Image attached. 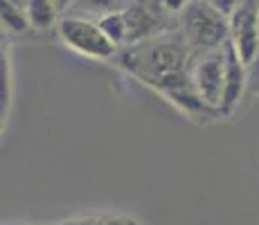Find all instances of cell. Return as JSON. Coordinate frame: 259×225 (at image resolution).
<instances>
[{
	"mask_svg": "<svg viewBox=\"0 0 259 225\" xmlns=\"http://www.w3.org/2000/svg\"><path fill=\"white\" fill-rule=\"evenodd\" d=\"M194 50L183 36L181 27L174 32L160 34L138 45L119 48L115 61L138 81L147 83L160 95L169 97V102L178 104L185 113H219L207 106L192 83V61Z\"/></svg>",
	"mask_w": 259,
	"mask_h": 225,
	"instance_id": "1",
	"label": "cell"
},
{
	"mask_svg": "<svg viewBox=\"0 0 259 225\" xmlns=\"http://www.w3.org/2000/svg\"><path fill=\"white\" fill-rule=\"evenodd\" d=\"M178 23L194 54L219 50L230 41V21L212 7L210 0H192L183 9Z\"/></svg>",
	"mask_w": 259,
	"mask_h": 225,
	"instance_id": "2",
	"label": "cell"
},
{
	"mask_svg": "<svg viewBox=\"0 0 259 225\" xmlns=\"http://www.w3.org/2000/svg\"><path fill=\"white\" fill-rule=\"evenodd\" d=\"M57 34L68 50L95 61H115L119 52L117 45L102 32L97 21L86 16H77V14L61 16L57 23Z\"/></svg>",
	"mask_w": 259,
	"mask_h": 225,
	"instance_id": "3",
	"label": "cell"
},
{
	"mask_svg": "<svg viewBox=\"0 0 259 225\" xmlns=\"http://www.w3.org/2000/svg\"><path fill=\"white\" fill-rule=\"evenodd\" d=\"M124 16H126L128 25L126 45L144 43L149 38H156L160 34L174 32V29L181 27L178 18L165 12L156 0H131V5L124 9Z\"/></svg>",
	"mask_w": 259,
	"mask_h": 225,
	"instance_id": "4",
	"label": "cell"
},
{
	"mask_svg": "<svg viewBox=\"0 0 259 225\" xmlns=\"http://www.w3.org/2000/svg\"><path fill=\"white\" fill-rule=\"evenodd\" d=\"M192 83L198 97L207 106L219 111L223 99V86H226V50L219 48L196 54L192 61Z\"/></svg>",
	"mask_w": 259,
	"mask_h": 225,
	"instance_id": "5",
	"label": "cell"
},
{
	"mask_svg": "<svg viewBox=\"0 0 259 225\" xmlns=\"http://www.w3.org/2000/svg\"><path fill=\"white\" fill-rule=\"evenodd\" d=\"M230 43L248 68L259 61V3L241 0L230 18Z\"/></svg>",
	"mask_w": 259,
	"mask_h": 225,
	"instance_id": "6",
	"label": "cell"
},
{
	"mask_svg": "<svg viewBox=\"0 0 259 225\" xmlns=\"http://www.w3.org/2000/svg\"><path fill=\"white\" fill-rule=\"evenodd\" d=\"M223 50H226V86H223V99L219 111L223 115H230L239 104V99H241L243 90H246L248 66L243 63V59L239 57V52L230 41L223 45Z\"/></svg>",
	"mask_w": 259,
	"mask_h": 225,
	"instance_id": "7",
	"label": "cell"
},
{
	"mask_svg": "<svg viewBox=\"0 0 259 225\" xmlns=\"http://www.w3.org/2000/svg\"><path fill=\"white\" fill-rule=\"evenodd\" d=\"M25 12H27L32 29H38V32H48V29L57 27L59 14H61L57 0H27Z\"/></svg>",
	"mask_w": 259,
	"mask_h": 225,
	"instance_id": "8",
	"label": "cell"
},
{
	"mask_svg": "<svg viewBox=\"0 0 259 225\" xmlns=\"http://www.w3.org/2000/svg\"><path fill=\"white\" fill-rule=\"evenodd\" d=\"M0 18H3V27L12 34H25L32 27L25 7L14 0H0Z\"/></svg>",
	"mask_w": 259,
	"mask_h": 225,
	"instance_id": "9",
	"label": "cell"
},
{
	"mask_svg": "<svg viewBox=\"0 0 259 225\" xmlns=\"http://www.w3.org/2000/svg\"><path fill=\"white\" fill-rule=\"evenodd\" d=\"M128 5H131V0H77L72 7L77 9V16H95V21H97L104 14L124 12Z\"/></svg>",
	"mask_w": 259,
	"mask_h": 225,
	"instance_id": "10",
	"label": "cell"
},
{
	"mask_svg": "<svg viewBox=\"0 0 259 225\" xmlns=\"http://www.w3.org/2000/svg\"><path fill=\"white\" fill-rule=\"evenodd\" d=\"M97 25L102 27V32L111 38L117 48L126 45V36H128V25H126V16L124 12H111L104 14L102 18H97Z\"/></svg>",
	"mask_w": 259,
	"mask_h": 225,
	"instance_id": "11",
	"label": "cell"
},
{
	"mask_svg": "<svg viewBox=\"0 0 259 225\" xmlns=\"http://www.w3.org/2000/svg\"><path fill=\"white\" fill-rule=\"evenodd\" d=\"M158 5H160L165 12H169V14H174V16H178V14H183V9L187 7L192 0H156Z\"/></svg>",
	"mask_w": 259,
	"mask_h": 225,
	"instance_id": "12",
	"label": "cell"
},
{
	"mask_svg": "<svg viewBox=\"0 0 259 225\" xmlns=\"http://www.w3.org/2000/svg\"><path fill=\"white\" fill-rule=\"evenodd\" d=\"M210 3H212V7L219 9V12H221L226 18H230L232 14H235V9L239 7V3H241V0H210Z\"/></svg>",
	"mask_w": 259,
	"mask_h": 225,
	"instance_id": "13",
	"label": "cell"
},
{
	"mask_svg": "<svg viewBox=\"0 0 259 225\" xmlns=\"http://www.w3.org/2000/svg\"><path fill=\"white\" fill-rule=\"evenodd\" d=\"M74 3H77V0H57V5H59V12H68V9H70Z\"/></svg>",
	"mask_w": 259,
	"mask_h": 225,
	"instance_id": "14",
	"label": "cell"
},
{
	"mask_svg": "<svg viewBox=\"0 0 259 225\" xmlns=\"http://www.w3.org/2000/svg\"><path fill=\"white\" fill-rule=\"evenodd\" d=\"M14 3H18V5H23V7H25V5H27V0H14Z\"/></svg>",
	"mask_w": 259,
	"mask_h": 225,
	"instance_id": "15",
	"label": "cell"
}]
</instances>
